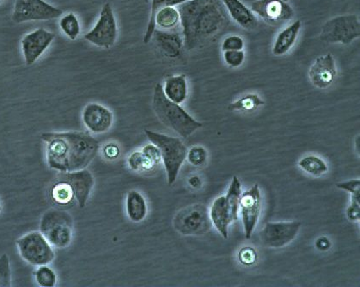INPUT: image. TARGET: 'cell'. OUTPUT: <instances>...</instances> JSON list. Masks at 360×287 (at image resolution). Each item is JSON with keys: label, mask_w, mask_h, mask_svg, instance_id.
I'll return each instance as SVG.
<instances>
[{"label": "cell", "mask_w": 360, "mask_h": 287, "mask_svg": "<svg viewBox=\"0 0 360 287\" xmlns=\"http://www.w3.org/2000/svg\"><path fill=\"white\" fill-rule=\"evenodd\" d=\"M360 37V23L357 15L347 14L333 17L323 25L320 39L330 44H351Z\"/></svg>", "instance_id": "obj_8"}, {"label": "cell", "mask_w": 360, "mask_h": 287, "mask_svg": "<svg viewBox=\"0 0 360 287\" xmlns=\"http://www.w3.org/2000/svg\"><path fill=\"white\" fill-rule=\"evenodd\" d=\"M316 246L320 250L325 251L330 248L331 243L326 237H321L316 241Z\"/></svg>", "instance_id": "obj_40"}, {"label": "cell", "mask_w": 360, "mask_h": 287, "mask_svg": "<svg viewBox=\"0 0 360 287\" xmlns=\"http://www.w3.org/2000/svg\"><path fill=\"white\" fill-rule=\"evenodd\" d=\"M302 28L300 20L294 21L289 26L280 31L273 43L272 53L277 57L286 55L298 41Z\"/></svg>", "instance_id": "obj_22"}, {"label": "cell", "mask_w": 360, "mask_h": 287, "mask_svg": "<svg viewBox=\"0 0 360 287\" xmlns=\"http://www.w3.org/2000/svg\"><path fill=\"white\" fill-rule=\"evenodd\" d=\"M22 259L32 266L49 265L55 259V251L41 232H31L17 239Z\"/></svg>", "instance_id": "obj_7"}, {"label": "cell", "mask_w": 360, "mask_h": 287, "mask_svg": "<svg viewBox=\"0 0 360 287\" xmlns=\"http://www.w3.org/2000/svg\"><path fill=\"white\" fill-rule=\"evenodd\" d=\"M12 269L8 254L0 256V287L12 286Z\"/></svg>", "instance_id": "obj_33"}, {"label": "cell", "mask_w": 360, "mask_h": 287, "mask_svg": "<svg viewBox=\"0 0 360 287\" xmlns=\"http://www.w3.org/2000/svg\"><path fill=\"white\" fill-rule=\"evenodd\" d=\"M103 154L107 160H117L121 156V149L117 143H107L103 148Z\"/></svg>", "instance_id": "obj_39"}, {"label": "cell", "mask_w": 360, "mask_h": 287, "mask_svg": "<svg viewBox=\"0 0 360 287\" xmlns=\"http://www.w3.org/2000/svg\"><path fill=\"white\" fill-rule=\"evenodd\" d=\"M60 27L66 37L71 41H75L80 35V24L74 12L67 13L61 17Z\"/></svg>", "instance_id": "obj_30"}, {"label": "cell", "mask_w": 360, "mask_h": 287, "mask_svg": "<svg viewBox=\"0 0 360 287\" xmlns=\"http://www.w3.org/2000/svg\"><path fill=\"white\" fill-rule=\"evenodd\" d=\"M61 177L67 179L73 189L75 202L80 209L85 207L94 187V177L91 172L83 169L76 172H65Z\"/></svg>", "instance_id": "obj_18"}, {"label": "cell", "mask_w": 360, "mask_h": 287, "mask_svg": "<svg viewBox=\"0 0 360 287\" xmlns=\"http://www.w3.org/2000/svg\"><path fill=\"white\" fill-rule=\"evenodd\" d=\"M85 127L92 134L106 133L112 127L114 115L108 107L99 103H89L82 113Z\"/></svg>", "instance_id": "obj_16"}, {"label": "cell", "mask_w": 360, "mask_h": 287, "mask_svg": "<svg viewBox=\"0 0 360 287\" xmlns=\"http://www.w3.org/2000/svg\"><path fill=\"white\" fill-rule=\"evenodd\" d=\"M73 218L66 211L52 209L42 215L40 232L53 247L65 249L73 240Z\"/></svg>", "instance_id": "obj_6"}, {"label": "cell", "mask_w": 360, "mask_h": 287, "mask_svg": "<svg viewBox=\"0 0 360 287\" xmlns=\"http://www.w3.org/2000/svg\"><path fill=\"white\" fill-rule=\"evenodd\" d=\"M224 61L226 64L233 69L242 66L244 61H246V53L243 50L241 51H226L224 52Z\"/></svg>", "instance_id": "obj_35"}, {"label": "cell", "mask_w": 360, "mask_h": 287, "mask_svg": "<svg viewBox=\"0 0 360 287\" xmlns=\"http://www.w3.org/2000/svg\"><path fill=\"white\" fill-rule=\"evenodd\" d=\"M144 1L148 2V0H144Z\"/></svg>", "instance_id": "obj_43"}, {"label": "cell", "mask_w": 360, "mask_h": 287, "mask_svg": "<svg viewBox=\"0 0 360 287\" xmlns=\"http://www.w3.org/2000/svg\"><path fill=\"white\" fill-rule=\"evenodd\" d=\"M230 17L244 30H251L257 27V16L241 0H221Z\"/></svg>", "instance_id": "obj_21"}, {"label": "cell", "mask_w": 360, "mask_h": 287, "mask_svg": "<svg viewBox=\"0 0 360 287\" xmlns=\"http://www.w3.org/2000/svg\"><path fill=\"white\" fill-rule=\"evenodd\" d=\"M265 105V102L259 95L248 94L241 97L239 100L228 106L230 111H241V112H250L257 107Z\"/></svg>", "instance_id": "obj_28"}, {"label": "cell", "mask_w": 360, "mask_h": 287, "mask_svg": "<svg viewBox=\"0 0 360 287\" xmlns=\"http://www.w3.org/2000/svg\"><path fill=\"white\" fill-rule=\"evenodd\" d=\"M34 277L35 282L42 287L55 286L58 281L55 271L49 267V265L37 267L34 272Z\"/></svg>", "instance_id": "obj_31"}, {"label": "cell", "mask_w": 360, "mask_h": 287, "mask_svg": "<svg viewBox=\"0 0 360 287\" xmlns=\"http://www.w3.org/2000/svg\"><path fill=\"white\" fill-rule=\"evenodd\" d=\"M162 156L160 149L153 143L143 147L139 151H135L128 157L129 167L135 172L153 171L161 163Z\"/></svg>", "instance_id": "obj_20"}, {"label": "cell", "mask_w": 360, "mask_h": 287, "mask_svg": "<svg viewBox=\"0 0 360 287\" xmlns=\"http://www.w3.org/2000/svg\"><path fill=\"white\" fill-rule=\"evenodd\" d=\"M153 107L158 120L182 138H189L203 127V123L191 116L181 105L171 102L165 96L161 84L155 86Z\"/></svg>", "instance_id": "obj_3"}, {"label": "cell", "mask_w": 360, "mask_h": 287, "mask_svg": "<svg viewBox=\"0 0 360 287\" xmlns=\"http://www.w3.org/2000/svg\"><path fill=\"white\" fill-rule=\"evenodd\" d=\"M246 46V42L243 37L239 35H232L226 37L222 42L221 48L223 52L241 51Z\"/></svg>", "instance_id": "obj_34"}, {"label": "cell", "mask_w": 360, "mask_h": 287, "mask_svg": "<svg viewBox=\"0 0 360 287\" xmlns=\"http://www.w3.org/2000/svg\"><path fill=\"white\" fill-rule=\"evenodd\" d=\"M352 202L347 210V216L350 221H359L360 219V196H351Z\"/></svg>", "instance_id": "obj_37"}, {"label": "cell", "mask_w": 360, "mask_h": 287, "mask_svg": "<svg viewBox=\"0 0 360 287\" xmlns=\"http://www.w3.org/2000/svg\"><path fill=\"white\" fill-rule=\"evenodd\" d=\"M239 207L242 214L244 234L250 239L257 227L262 210V196L258 184L241 196Z\"/></svg>", "instance_id": "obj_15"}, {"label": "cell", "mask_w": 360, "mask_h": 287, "mask_svg": "<svg viewBox=\"0 0 360 287\" xmlns=\"http://www.w3.org/2000/svg\"><path fill=\"white\" fill-rule=\"evenodd\" d=\"M2 211V206H1V202H0V214H1Z\"/></svg>", "instance_id": "obj_42"}, {"label": "cell", "mask_w": 360, "mask_h": 287, "mask_svg": "<svg viewBox=\"0 0 360 287\" xmlns=\"http://www.w3.org/2000/svg\"><path fill=\"white\" fill-rule=\"evenodd\" d=\"M207 150L203 146L198 145L189 150L186 159L192 166L200 167L207 163Z\"/></svg>", "instance_id": "obj_32"}, {"label": "cell", "mask_w": 360, "mask_h": 287, "mask_svg": "<svg viewBox=\"0 0 360 287\" xmlns=\"http://www.w3.org/2000/svg\"><path fill=\"white\" fill-rule=\"evenodd\" d=\"M337 76L336 60L332 53L320 56L309 71V78L316 88L324 89L332 85Z\"/></svg>", "instance_id": "obj_17"}, {"label": "cell", "mask_w": 360, "mask_h": 287, "mask_svg": "<svg viewBox=\"0 0 360 287\" xmlns=\"http://www.w3.org/2000/svg\"><path fill=\"white\" fill-rule=\"evenodd\" d=\"M126 211L130 220L135 223H140L147 216V207L145 196L138 191H130L126 197Z\"/></svg>", "instance_id": "obj_24"}, {"label": "cell", "mask_w": 360, "mask_h": 287, "mask_svg": "<svg viewBox=\"0 0 360 287\" xmlns=\"http://www.w3.org/2000/svg\"><path fill=\"white\" fill-rule=\"evenodd\" d=\"M50 197L53 202L59 206L71 205L75 202L73 189L67 179L61 176L50 189Z\"/></svg>", "instance_id": "obj_26"}, {"label": "cell", "mask_w": 360, "mask_h": 287, "mask_svg": "<svg viewBox=\"0 0 360 287\" xmlns=\"http://www.w3.org/2000/svg\"><path fill=\"white\" fill-rule=\"evenodd\" d=\"M155 45L162 55L169 59H178L185 48L182 35L172 30H155L153 35Z\"/></svg>", "instance_id": "obj_19"}, {"label": "cell", "mask_w": 360, "mask_h": 287, "mask_svg": "<svg viewBox=\"0 0 360 287\" xmlns=\"http://www.w3.org/2000/svg\"><path fill=\"white\" fill-rule=\"evenodd\" d=\"M336 186L337 188L350 192L351 196H360L359 179H352V180L341 182L337 184Z\"/></svg>", "instance_id": "obj_38"}, {"label": "cell", "mask_w": 360, "mask_h": 287, "mask_svg": "<svg viewBox=\"0 0 360 287\" xmlns=\"http://www.w3.org/2000/svg\"><path fill=\"white\" fill-rule=\"evenodd\" d=\"M301 225L300 221L268 222L261 232L262 241L273 248L284 247L296 238Z\"/></svg>", "instance_id": "obj_12"}, {"label": "cell", "mask_w": 360, "mask_h": 287, "mask_svg": "<svg viewBox=\"0 0 360 287\" xmlns=\"http://www.w3.org/2000/svg\"><path fill=\"white\" fill-rule=\"evenodd\" d=\"M250 9L255 16L271 24L284 23L294 17L293 9L284 0H255Z\"/></svg>", "instance_id": "obj_14"}, {"label": "cell", "mask_w": 360, "mask_h": 287, "mask_svg": "<svg viewBox=\"0 0 360 287\" xmlns=\"http://www.w3.org/2000/svg\"><path fill=\"white\" fill-rule=\"evenodd\" d=\"M55 37L52 32L42 28L24 35L21 41V48L26 66H31L37 62Z\"/></svg>", "instance_id": "obj_13"}, {"label": "cell", "mask_w": 360, "mask_h": 287, "mask_svg": "<svg viewBox=\"0 0 360 287\" xmlns=\"http://www.w3.org/2000/svg\"><path fill=\"white\" fill-rule=\"evenodd\" d=\"M188 183L191 188L196 189H200L201 188V186H203V180H201L199 176L197 175H194L192 177H190Z\"/></svg>", "instance_id": "obj_41"}, {"label": "cell", "mask_w": 360, "mask_h": 287, "mask_svg": "<svg viewBox=\"0 0 360 287\" xmlns=\"http://www.w3.org/2000/svg\"><path fill=\"white\" fill-rule=\"evenodd\" d=\"M163 91L165 96L171 102L179 104V105L185 103L188 99L189 95L188 81H187L186 75L168 76L165 79Z\"/></svg>", "instance_id": "obj_23"}, {"label": "cell", "mask_w": 360, "mask_h": 287, "mask_svg": "<svg viewBox=\"0 0 360 287\" xmlns=\"http://www.w3.org/2000/svg\"><path fill=\"white\" fill-rule=\"evenodd\" d=\"M145 132L149 141L160 150L162 160L167 174L168 185L170 186L174 185L186 160L188 149L178 138H173V136L149 130Z\"/></svg>", "instance_id": "obj_5"}, {"label": "cell", "mask_w": 360, "mask_h": 287, "mask_svg": "<svg viewBox=\"0 0 360 287\" xmlns=\"http://www.w3.org/2000/svg\"><path fill=\"white\" fill-rule=\"evenodd\" d=\"M176 7L181 17L185 48L189 51L206 45L230 24L221 0H190Z\"/></svg>", "instance_id": "obj_1"}, {"label": "cell", "mask_w": 360, "mask_h": 287, "mask_svg": "<svg viewBox=\"0 0 360 287\" xmlns=\"http://www.w3.org/2000/svg\"><path fill=\"white\" fill-rule=\"evenodd\" d=\"M241 196L242 184L239 178L234 176L226 195L215 199L209 212L212 224L225 239H228L230 225L239 219Z\"/></svg>", "instance_id": "obj_4"}, {"label": "cell", "mask_w": 360, "mask_h": 287, "mask_svg": "<svg viewBox=\"0 0 360 287\" xmlns=\"http://www.w3.org/2000/svg\"><path fill=\"white\" fill-rule=\"evenodd\" d=\"M174 228L183 235H203L212 227L210 215L203 204H194L180 210L174 219Z\"/></svg>", "instance_id": "obj_9"}, {"label": "cell", "mask_w": 360, "mask_h": 287, "mask_svg": "<svg viewBox=\"0 0 360 287\" xmlns=\"http://www.w3.org/2000/svg\"><path fill=\"white\" fill-rule=\"evenodd\" d=\"M181 24V17L178 7L165 6L157 10L155 15L156 28L160 27L162 30H175Z\"/></svg>", "instance_id": "obj_25"}, {"label": "cell", "mask_w": 360, "mask_h": 287, "mask_svg": "<svg viewBox=\"0 0 360 287\" xmlns=\"http://www.w3.org/2000/svg\"><path fill=\"white\" fill-rule=\"evenodd\" d=\"M284 1H286V2H288V1H289V0H284Z\"/></svg>", "instance_id": "obj_44"}, {"label": "cell", "mask_w": 360, "mask_h": 287, "mask_svg": "<svg viewBox=\"0 0 360 287\" xmlns=\"http://www.w3.org/2000/svg\"><path fill=\"white\" fill-rule=\"evenodd\" d=\"M188 1H190V0H152L150 19L148 25H147L145 37H144V43L147 44V43H149L151 41H152L153 32L155 30H156V24H155V15H156V12H157L158 9L165 6H178L179 5H182L183 3Z\"/></svg>", "instance_id": "obj_27"}, {"label": "cell", "mask_w": 360, "mask_h": 287, "mask_svg": "<svg viewBox=\"0 0 360 287\" xmlns=\"http://www.w3.org/2000/svg\"><path fill=\"white\" fill-rule=\"evenodd\" d=\"M118 37V25L112 6L110 3L103 5L98 21L94 28L84 38L92 44L101 48H113Z\"/></svg>", "instance_id": "obj_10"}, {"label": "cell", "mask_w": 360, "mask_h": 287, "mask_svg": "<svg viewBox=\"0 0 360 287\" xmlns=\"http://www.w3.org/2000/svg\"><path fill=\"white\" fill-rule=\"evenodd\" d=\"M63 10L44 0H16L12 20L17 24L30 21H46L62 16Z\"/></svg>", "instance_id": "obj_11"}, {"label": "cell", "mask_w": 360, "mask_h": 287, "mask_svg": "<svg viewBox=\"0 0 360 287\" xmlns=\"http://www.w3.org/2000/svg\"><path fill=\"white\" fill-rule=\"evenodd\" d=\"M257 252L252 247H243L239 253V261L246 266H252L257 261Z\"/></svg>", "instance_id": "obj_36"}, {"label": "cell", "mask_w": 360, "mask_h": 287, "mask_svg": "<svg viewBox=\"0 0 360 287\" xmlns=\"http://www.w3.org/2000/svg\"><path fill=\"white\" fill-rule=\"evenodd\" d=\"M302 169L312 176H320L326 174L327 168L325 161L316 156H308L298 163Z\"/></svg>", "instance_id": "obj_29"}, {"label": "cell", "mask_w": 360, "mask_h": 287, "mask_svg": "<svg viewBox=\"0 0 360 287\" xmlns=\"http://www.w3.org/2000/svg\"><path fill=\"white\" fill-rule=\"evenodd\" d=\"M46 163L53 170L65 172L85 169L99 151V142L85 132L44 133Z\"/></svg>", "instance_id": "obj_2"}]
</instances>
